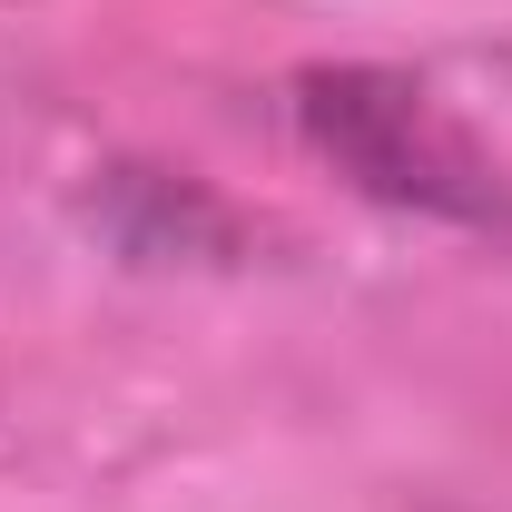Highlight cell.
Returning <instances> with one entry per match:
<instances>
[{
  "label": "cell",
  "mask_w": 512,
  "mask_h": 512,
  "mask_svg": "<svg viewBox=\"0 0 512 512\" xmlns=\"http://www.w3.org/2000/svg\"><path fill=\"white\" fill-rule=\"evenodd\" d=\"M286 109H296V138L355 197H375L394 217L473 227V237H503L512 227L503 158L473 138V119L453 109L444 89H424L404 69H375V60H345V69H306Z\"/></svg>",
  "instance_id": "1"
}]
</instances>
